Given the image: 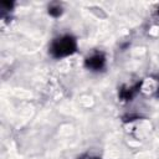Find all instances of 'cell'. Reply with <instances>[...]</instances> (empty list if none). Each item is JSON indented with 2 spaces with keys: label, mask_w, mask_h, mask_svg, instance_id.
Segmentation results:
<instances>
[{
  "label": "cell",
  "mask_w": 159,
  "mask_h": 159,
  "mask_svg": "<svg viewBox=\"0 0 159 159\" xmlns=\"http://www.w3.org/2000/svg\"><path fill=\"white\" fill-rule=\"evenodd\" d=\"M75 50H76V41L73 37H71L68 35L56 39L50 47V51L55 57L68 56L72 52H75Z\"/></svg>",
  "instance_id": "cell-1"
},
{
  "label": "cell",
  "mask_w": 159,
  "mask_h": 159,
  "mask_svg": "<svg viewBox=\"0 0 159 159\" xmlns=\"http://www.w3.org/2000/svg\"><path fill=\"white\" fill-rule=\"evenodd\" d=\"M86 65L91 70H101L104 65V57L101 53H96V55L91 56L89 58H87Z\"/></svg>",
  "instance_id": "cell-2"
}]
</instances>
